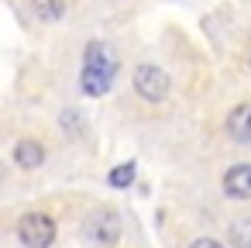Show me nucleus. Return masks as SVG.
<instances>
[{"instance_id": "obj_1", "label": "nucleus", "mask_w": 251, "mask_h": 248, "mask_svg": "<svg viewBox=\"0 0 251 248\" xmlns=\"http://www.w3.org/2000/svg\"><path fill=\"white\" fill-rule=\"evenodd\" d=\"M117 76V59L103 42H90L86 45V59H83V73H79V86L90 97H107Z\"/></svg>"}, {"instance_id": "obj_2", "label": "nucleus", "mask_w": 251, "mask_h": 248, "mask_svg": "<svg viewBox=\"0 0 251 248\" xmlns=\"http://www.w3.org/2000/svg\"><path fill=\"white\" fill-rule=\"evenodd\" d=\"M18 238L25 248H49L55 241V220L49 214H25L18 220Z\"/></svg>"}, {"instance_id": "obj_3", "label": "nucleus", "mask_w": 251, "mask_h": 248, "mask_svg": "<svg viewBox=\"0 0 251 248\" xmlns=\"http://www.w3.org/2000/svg\"><path fill=\"white\" fill-rule=\"evenodd\" d=\"M134 90H138V97L158 104L169 97V73L158 66H138L134 69Z\"/></svg>"}, {"instance_id": "obj_4", "label": "nucleus", "mask_w": 251, "mask_h": 248, "mask_svg": "<svg viewBox=\"0 0 251 248\" xmlns=\"http://www.w3.org/2000/svg\"><path fill=\"white\" fill-rule=\"evenodd\" d=\"M86 238H90L93 245H100V248L117 245V238H121V220H117V214L100 210V214H97V217L86 224Z\"/></svg>"}, {"instance_id": "obj_5", "label": "nucleus", "mask_w": 251, "mask_h": 248, "mask_svg": "<svg viewBox=\"0 0 251 248\" xmlns=\"http://www.w3.org/2000/svg\"><path fill=\"white\" fill-rule=\"evenodd\" d=\"M224 193L230 200H251V162H237L224 176Z\"/></svg>"}, {"instance_id": "obj_6", "label": "nucleus", "mask_w": 251, "mask_h": 248, "mask_svg": "<svg viewBox=\"0 0 251 248\" xmlns=\"http://www.w3.org/2000/svg\"><path fill=\"white\" fill-rule=\"evenodd\" d=\"M227 135L234 138V141H248L251 145V104H237L234 110H230V117H227Z\"/></svg>"}, {"instance_id": "obj_7", "label": "nucleus", "mask_w": 251, "mask_h": 248, "mask_svg": "<svg viewBox=\"0 0 251 248\" xmlns=\"http://www.w3.org/2000/svg\"><path fill=\"white\" fill-rule=\"evenodd\" d=\"M14 162H18L21 169H38V165L45 162V148H42L35 138H21V141L14 145Z\"/></svg>"}, {"instance_id": "obj_8", "label": "nucleus", "mask_w": 251, "mask_h": 248, "mask_svg": "<svg viewBox=\"0 0 251 248\" xmlns=\"http://www.w3.org/2000/svg\"><path fill=\"white\" fill-rule=\"evenodd\" d=\"M31 7L42 21H59L66 14V0H31Z\"/></svg>"}, {"instance_id": "obj_9", "label": "nucleus", "mask_w": 251, "mask_h": 248, "mask_svg": "<svg viewBox=\"0 0 251 248\" xmlns=\"http://www.w3.org/2000/svg\"><path fill=\"white\" fill-rule=\"evenodd\" d=\"M230 245L234 248H251V217H237L230 224Z\"/></svg>"}, {"instance_id": "obj_10", "label": "nucleus", "mask_w": 251, "mask_h": 248, "mask_svg": "<svg viewBox=\"0 0 251 248\" xmlns=\"http://www.w3.org/2000/svg\"><path fill=\"white\" fill-rule=\"evenodd\" d=\"M134 172H138V165H134V162H121L107 179H110V186H114V190H127V186L134 183Z\"/></svg>"}, {"instance_id": "obj_11", "label": "nucleus", "mask_w": 251, "mask_h": 248, "mask_svg": "<svg viewBox=\"0 0 251 248\" xmlns=\"http://www.w3.org/2000/svg\"><path fill=\"white\" fill-rule=\"evenodd\" d=\"M189 248H224L220 241H213V238H200V241H193Z\"/></svg>"}]
</instances>
